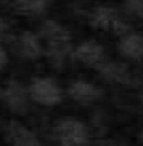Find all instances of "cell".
Masks as SVG:
<instances>
[{"instance_id": "obj_8", "label": "cell", "mask_w": 143, "mask_h": 146, "mask_svg": "<svg viewBox=\"0 0 143 146\" xmlns=\"http://www.w3.org/2000/svg\"><path fill=\"white\" fill-rule=\"evenodd\" d=\"M69 93L74 101L86 104L101 97L102 90L90 82L78 81L72 83L69 88Z\"/></svg>"}, {"instance_id": "obj_14", "label": "cell", "mask_w": 143, "mask_h": 146, "mask_svg": "<svg viewBox=\"0 0 143 146\" xmlns=\"http://www.w3.org/2000/svg\"><path fill=\"white\" fill-rule=\"evenodd\" d=\"M8 63V56L5 50L0 46V70H2Z\"/></svg>"}, {"instance_id": "obj_7", "label": "cell", "mask_w": 143, "mask_h": 146, "mask_svg": "<svg viewBox=\"0 0 143 146\" xmlns=\"http://www.w3.org/2000/svg\"><path fill=\"white\" fill-rule=\"evenodd\" d=\"M8 139L11 146H40L35 133L17 120L9 123Z\"/></svg>"}, {"instance_id": "obj_6", "label": "cell", "mask_w": 143, "mask_h": 146, "mask_svg": "<svg viewBox=\"0 0 143 146\" xmlns=\"http://www.w3.org/2000/svg\"><path fill=\"white\" fill-rule=\"evenodd\" d=\"M14 50L24 58L35 60L42 53V48L38 35L31 31H24L14 42Z\"/></svg>"}, {"instance_id": "obj_15", "label": "cell", "mask_w": 143, "mask_h": 146, "mask_svg": "<svg viewBox=\"0 0 143 146\" xmlns=\"http://www.w3.org/2000/svg\"><path fill=\"white\" fill-rule=\"evenodd\" d=\"M106 146H114V145H106Z\"/></svg>"}, {"instance_id": "obj_4", "label": "cell", "mask_w": 143, "mask_h": 146, "mask_svg": "<svg viewBox=\"0 0 143 146\" xmlns=\"http://www.w3.org/2000/svg\"><path fill=\"white\" fill-rule=\"evenodd\" d=\"M57 133L62 146H86L89 139L86 125L74 119L60 123Z\"/></svg>"}, {"instance_id": "obj_13", "label": "cell", "mask_w": 143, "mask_h": 146, "mask_svg": "<svg viewBox=\"0 0 143 146\" xmlns=\"http://www.w3.org/2000/svg\"><path fill=\"white\" fill-rule=\"evenodd\" d=\"M8 31H9V25L7 22L3 18L0 17V41L3 40L6 38Z\"/></svg>"}, {"instance_id": "obj_10", "label": "cell", "mask_w": 143, "mask_h": 146, "mask_svg": "<svg viewBox=\"0 0 143 146\" xmlns=\"http://www.w3.org/2000/svg\"><path fill=\"white\" fill-rule=\"evenodd\" d=\"M120 50L129 58L143 57V36L140 35H130L124 38L120 44Z\"/></svg>"}, {"instance_id": "obj_5", "label": "cell", "mask_w": 143, "mask_h": 146, "mask_svg": "<svg viewBox=\"0 0 143 146\" xmlns=\"http://www.w3.org/2000/svg\"><path fill=\"white\" fill-rule=\"evenodd\" d=\"M8 107L16 115L23 116L29 113V102L26 90L17 81L11 80L4 92Z\"/></svg>"}, {"instance_id": "obj_1", "label": "cell", "mask_w": 143, "mask_h": 146, "mask_svg": "<svg viewBox=\"0 0 143 146\" xmlns=\"http://www.w3.org/2000/svg\"><path fill=\"white\" fill-rule=\"evenodd\" d=\"M38 37L45 44L42 52L44 51L54 64L61 65L71 48V36L69 31L54 20H47L43 23Z\"/></svg>"}, {"instance_id": "obj_9", "label": "cell", "mask_w": 143, "mask_h": 146, "mask_svg": "<svg viewBox=\"0 0 143 146\" xmlns=\"http://www.w3.org/2000/svg\"><path fill=\"white\" fill-rule=\"evenodd\" d=\"M103 46L95 40H88L80 44L74 56L81 62L87 65L97 64L103 56Z\"/></svg>"}, {"instance_id": "obj_2", "label": "cell", "mask_w": 143, "mask_h": 146, "mask_svg": "<svg viewBox=\"0 0 143 146\" xmlns=\"http://www.w3.org/2000/svg\"><path fill=\"white\" fill-rule=\"evenodd\" d=\"M33 100L43 106H55L62 101V92L55 82L49 77L35 78L29 89Z\"/></svg>"}, {"instance_id": "obj_12", "label": "cell", "mask_w": 143, "mask_h": 146, "mask_svg": "<svg viewBox=\"0 0 143 146\" xmlns=\"http://www.w3.org/2000/svg\"><path fill=\"white\" fill-rule=\"evenodd\" d=\"M127 6L130 12H133L136 15L143 18V1H127Z\"/></svg>"}, {"instance_id": "obj_3", "label": "cell", "mask_w": 143, "mask_h": 146, "mask_svg": "<svg viewBox=\"0 0 143 146\" xmlns=\"http://www.w3.org/2000/svg\"><path fill=\"white\" fill-rule=\"evenodd\" d=\"M89 23L94 29L111 30L117 35H124L128 29V26L119 19L116 11L107 7L97 8L90 16Z\"/></svg>"}, {"instance_id": "obj_11", "label": "cell", "mask_w": 143, "mask_h": 146, "mask_svg": "<svg viewBox=\"0 0 143 146\" xmlns=\"http://www.w3.org/2000/svg\"><path fill=\"white\" fill-rule=\"evenodd\" d=\"M13 7L20 15H41L47 7V1L44 0H17L13 2Z\"/></svg>"}]
</instances>
